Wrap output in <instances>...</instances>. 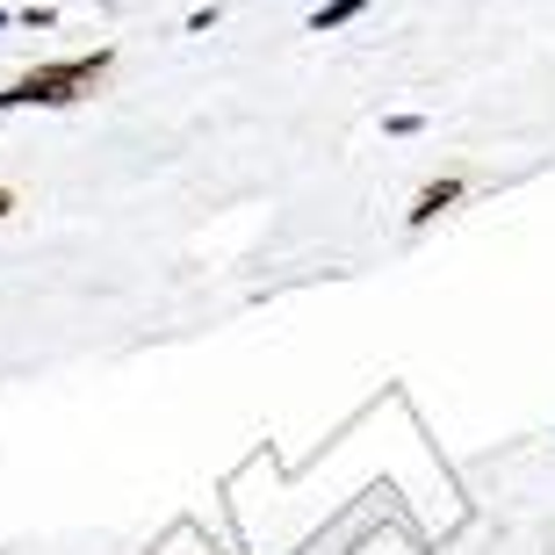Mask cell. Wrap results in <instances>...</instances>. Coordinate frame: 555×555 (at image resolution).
<instances>
[{
    "instance_id": "obj_2",
    "label": "cell",
    "mask_w": 555,
    "mask_h": 555,
    "mask_svg": "<svg viewBox=\"0 0 555 555\" xmlns=\"http://www.w3.org/2000/svg\"><path fill=\"white\" fill-rule=\"evenodd\" d=\"M469 203V173H440V181H426L412 195V209H404V231H426V224H440L448 209H462Z\"/></svg>"
},
{
    "instance_id": "obj_3",
    "label": "cell",
    "mask_w": 555,
    "mask_h": 555,
    "mask_svg": "<svg viewBox=\"0 0 555 555\" xmlns=\"http://www.w3.org/2000/svg\"><path fill=\"white\" fill-rule=\"evenodd\" d=\"M375 0H325V8H310V37H332V29H347V22H361Z\"/></svg>"
},
{
    "instance_id": "obj_4",
    "label": "cell",
    "mask_w": 555,
    "mask_h": 555,
    "mask_svg": "<svg viewBox=\"0 0 555 555\" xmlns=\"http://www.w3.org/2000/svg\"><path fill=\"white\" fill-rule=\"evenodd\" d=\"M383 130H390V138H418V130H426V116H412V108H404V116H390Z\"/></svg>"
},
{
    "instance_id": "obj_1",
    "label": "cell",
    "mask_w": 555,
    "mask_h": 555,
    "mask_svg": "<svg viewBox=\"0 0 555 555\" xmlns=\"http://www.w3.org/2000/svg\"><path fill=\"white\" fill-rule=\"evenodd\" d=\"M108 65H116V43H94V51H73V59H43L29 73L0 87V116H15V108H73L87 102L94 87L108 80Z\"/></svg>"
},
{
    "instance_id": "obj_6",
    "label": "cell",
    "mask_w": 555,
    "mask_h": 555,
    "mask_svg": "<svg viewBox=\"0 0 555 555\" xmlns=\"http://www.w3.org/2000/svg\"><path fill=\"white\" fill-rule=\"evenodd\" d=\"M8 22H15V15H8V8H0V29H8Z\"/></svg>"
},
{
    "instance_id": "obj_5",
    "label": "cell",
    "mask_w": 555,
    "mask_h": 555,
    "mask_svg": "<svg viewBox=\"0 0 555 555\" xmlns=\"http://www.w3.org/2000/svg\"><path fill=\"white\" fill-rule=\"evenodd\" d=\"M0 217H15V188H0Z\"/></svg>"
}]
</instances>
